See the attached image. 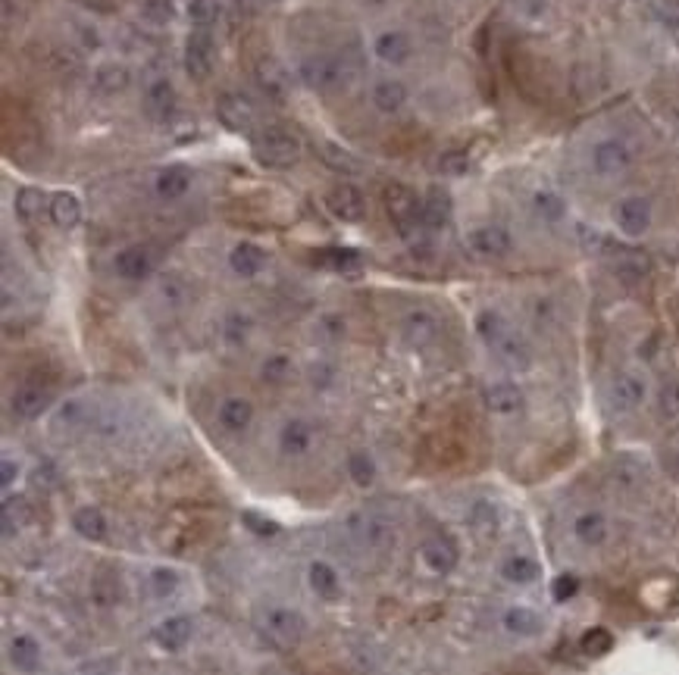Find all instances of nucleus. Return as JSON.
<instances>
[{
    "label": "nucleus",
    "instance_id": "1",
    "mask_svg": "<svg viewBox=\"0 0 679 675\" xmlns=\"http://www.w3.org/2000/svg\"><path fill=\"white\" fill-rule=\"evenodd\" d=\"M254 156L267 169H288L301 160V141L282 126H267L254 145Z\"/></svg>",
    "mask_w": 679,
    "mask_h": 675
},
{
    "label": "nucleus",
    "instance_id": "2",
    "mask_svg": "<svg viewBox=\"0 0 679 675\" xmlns=\"http://www.w3.org/2000/svg\"><path fill=\"white\" fill-rule=\"evenodd\" d=\"M257 625H260L263 635L273 638L276 644H282V647H295L297 641L304 638V632H307V623H304L301 613H297L295 606H282V604L263 606V610L257 613Z\"/></svg>",
    "mask_w": 679,
    "mask_h": 675
},
{
    "label": "nucleus",
    "instance_id": "3",
    "mask_svg": "<svg viewBox=\"0 0 679 675\" xmlns=\"http://www.w3.org/2000/svg\"><path fill=\"white\" fill-rule=\"evenodd\" d=\"M301 81L310 88V91H320V94H329V91H338V88L348 85V63H344V57H307L301 63Z\"/></svg>",
    "mask_w": 679,
    "mask_h": 675
},
{
    "label": "nucleus",
    "instance_id": "4",
    "mask_svg": "<svg viewBox=\"0 0 679 675\" xmlns=\"http://www.w3.org/2000/svg\"><path fill=\"white\" fill-rule=\"evenodd\" d=\"M589 163H592L595 175L614 179V175H623L633 166V147L623 138H601V141H595L592 154H589Z\"/></svg>",
    "mask_w": 679,
    "mask_h": 675
},
{
    "label": "nucleus",
    "instance_id": "5",
    "mask_svg": "<svg viewBox=\"0 0 679 675\" xmlns=\"http://www.w3.org/2000/svg\"><path fill=\"white\" fill-rule=\"evenodd\" d=\"M467 248L476 257H482V260H501V257H507L514 250V238L505 225L488 222V225H476V229L467 235Z\"/></svg>",
    "mask_w": 679,
    "mask_h": 675
},
{
    "label": "nucleus",
    "instance_id": "6",
    "mask_svg": "<svg viewBox=\"0 0 679 675\" xmlns=\"http://www.w3.org/2000/svg\"><path fill=\"white\" fill-rule=\"evenodd\" d=\"M648 398V381L642 379L639 372H620L614 381H610V410L614 413H636Z\"/></svg>",
    "mask_w": 679,
    "mask_h": 675
},
{
    "label": "nucleus",
    "instance_id": "7",
    "mask_svg": "<svg viewBox=\"0 0 679 675\" xmlns=\"http://www.w3.org/2000/svg\"><path fill=\"white\" fill-rule=\"evenodd\" d=\"M614 222H617V229H620L627 238L645 235V231H648V225H651V203H648V197L629 194V197H623V201H617Z\"/></svg>",
    "mask_w": 679,
    "mask_h": 675
},
{
    "label": "nucleus",
    "instance_id": "8",
    "mask_svg": "<svg viewBox=\"0 0 679 675\" xmlns=\"http://www.w3.org/2000/svg\"><path fill=\"white\" fill-rule=\"evenodd\" d=\"M420 560L429 572H436V576H451L454 569H457L460 563V550L457 544L451 541V538L445 535H432L426 538L423 544H420Z\"/></svg>",
    "mask_w": 679,
    "mask_h": 675
},
{
    "label": "nucleus",
    "instance_id": "9",
    "mask_svg": "<svg viewBox=\"0 0 679 675\" xmlns=\"http://www.w3.org/2000/svg\"><path fill=\"white\" fill-rule=\"evenodd\" d=\"M316 441V426L304 416H291L279 428V454L282 456H307Z\"/></svg>",
    "mask_w": 679,
    "mask_h": 675
},
{
    "label": "nucleus",
    "instance_id": "10",
    "mask_svg": "<svg viewBox=\"0 0 679 675\" xmlns=\"http://www.w3.org/2000/svg\"><path fill=\"white\" fill-rule=\"evenodd\" d=\"M113 269H117L119 278L126 282H141L154 272V254L147 244H128L122 248L117 257H113Z\"/></svg>",
    "mask_w": 679,
    "mask_h": 675
},
{
    "label": "nucleus",
    "instance_id": "11",
    "mask_svg": "<svg viewBox=\"0 0 679 675\" xmlns=\"http://www.w3.org/2000/svg\"><path fill=\"white\" fill-rule=\"evenodd\" d=\"M325 207L335 220L342 222H360L366 216V197L354 185H335L325 194Z\"/></svg>",
    "mask_w": 679,
    "mask_h": 675
},
{
    "label": "nucleus",
    "instance_id": "12",
    "mask_svg": "<svg viewBox=\"0 0 679 675\" xmlns=\"http://www.w3.org/2000/svg\"><path fill=\"white\" fill-rule=\"evenodd\" d=\"M185 70L198 81L207 79L210 70H213V38H210V29H194L192 35H188Z\"/></svg>",
    "mask_w": 679,
    "mask_h": 675
},
{
    "label": "nucleus",
    "instance_id": "13",
    "mask_svg": "<svg viewBox=\"0 0 679 675\" xmlns=\"http://www.w3.org/2000/svg\"><path fill=\"white\" fill-rule=\"evenodd\" d=\"M51 400H53L51 388L35 385V381H25V385H19L16 391H13L10 410H13V416H19V419H38V416L51 407Z\"/></svg>",
    "mask_w": 679,
    "mask_h": 675
},
{
    "label": "nucleus",
    "instance_id": "14",
    "mask_svg": "<svg viewBox=\"0 0 679 675\" xmlns=\"http://www.w3.org/2000/svg\"><path fill=\"white\" fill-rule=\"evenodd\" d=\"M216 422H220V428L226 435L248 432L250 422H254V404L248 398H241V394H232V398H226L216 407Z\"/></svg>",
    "mask_w": 679,
    "mask_h": 675
},
{
    "label": "nucleus",
    "instance_id": "15",
    "mask_svg": "<svg viewBox=\"0 0 679 675\" xmlns=\"http://www.w3.org/2000/svg\"><path fill=\"white\" fill-rule=\"evenodd\" d=\"M216 116H220L222 126L235 135H248L250 126H254V110H250V104L244 98H239V94H222V98L216 100Z\"/></svg>",
    "mask_w": 679,
    "mask_h": 675
},
{
    "label": "nucleus",
    "instance_id": "16",
    "mask_svg": "<svg viewBox=\"0 0 679 675\" xmlns=\"http://www.w3.org/2000/svg\"><path fill=\"white\" fill-rule=\"evenodd\" d=\"M229 269L239 278H257L267 269V250L254 241H239L229 250Z\"/></svg>",
    "mask_w": 679,
    "mask_h": 675
},
{
    "label": "nucleus",
    "instance_id": "17",
    "mask_svg": "<svg viewBox=\"0 0 679 675\" xmlns=\"http://www.w3.org/2000/svg\"><path fill=\"white\" fill-rule=\"evenodd\" d=\"M145 113L151 116L154 122H169L173 119V113H175V88H173V81H166V79H157V81H151V85L145 88Z\"/></svg>",
    "mask_w": 679,
    "mask_h": 675
},
{
    "label": "nucleus",
    "instance_id": "18",
    "mask_svg": "<svg viewBox=\"0 0 679 675\" xmlns=\"http://www.w3.org/2000/svg\"><path fill=\"white\" fill-rule=\"evenodd\" d=\"M526 398H523V388L514 385V381H492L486 388V407L495 416H514L523 410Z\"/></svg>",
    "mask_w": 679,
    "mask_h": 675
},
{
    "label": "nucleus",
    "instance_id": "19",
    "mask_svg": "<svg viewBox=\"0 0 679 675\" xmlns=\"http://www.w3.org/2000/svg\"><path fill=\"white\" fill-rule=\"evenodd\" d=\"M492 351H495V357L507 366V370L523 372V370H529V366H533V347H529V341L514 329L507 332V335L501 338Z\"/></svg>",
    "mask_w": 679,
    "mask_h": 675
},
{
    "label": "nucleus",
    "instance_id": "20",
    "mask_svg": "<svg viewBox=\"0 0 679 675\" xmlns=\"http://www.w3.org/2000/svg\"><path fill=\"white\" fill-rule=\"evenodd\" d=\"M373 53L382 60L385 66H404L407 60L413 57V44L404 32H382L376 41H373Z\"/></svg>",
    "mask_w": 679,
    "mask_h": 675
},
{
    "label": "nucleus",
    "instance_id": "21",
    "mask_svg": "<svg viewBox=\"0 0 679 675\" xmlns=\"http://www.w3.org/2000/svg\"><path fill=\"white\" fill-rule=\"evenodd\" d=\"M401 332H404V341L410 347H426V344H432L436 335H439V319L432 316L429 310H410L404 316Z\"/></svg>",
    "mask_w": 679,
    "mask_h": 675
},
{
    "label": "nucleus",
    "instance_id": "22",
    "mask_svg": "<svg viewBox=\"0 0 679 675\" xmlns=\"http://www.w3.org/2000/svg\"><path fill=\"white\" fill-rule=\"evenodd\" d=\"M192 632H194V625L188 616H169L154 629V641H157V647H163V651L175 653L192 641Z\"/></svg>",
    "mask_w": 679,
    "mask_h": 675
},
{
    "label": "nucleus",
    "instance_id": "23",
    "mask_svg": "<svg viewBox=\"0 0 679 675\" xmlns=\"http://www.w3.org/2000/svg\"><path fill=\"white\" fill-rule=\"evenodd\" d=\"M573 535H576V541L586 544V548H601L610 535V525L599 510H586V513H580L573 520Z\"/></svg>",
    "mask_w": 679,
    "mask_h": 675
},
{
    "label": "nucleus",
    "instance_id": "24",
    "mask_svg": "<svg viewBox=\"0 0 679 675\" xmlns=\"http://www.w3.org/2000/svg\"><path fill=\"white\" fill-rule=\"evenodd\" d=\"M501 578L507 585H517V588H526V585H535L542 578V566L526 554H511L505 563L498 566Z\"/></svg>",
    "mask_w": 679,
    "mask_h": 675
},
{
    "label": "nucleus",
    "instance_id": "25",
    "mask_svg": "<svg viewBox=\"0 0 679 675\" xmlns=\"http://www.w3.org/2000/svg\"><path fill=\"white\" fill-rule=\"evenodd\" d=\"M307 585H310V591L323 600L342 597V578H338L335 566H329L325 560H314L307 566Z\"/></svg>",
    "mask_w": 679,
    "mask_h": 675
},
{
    "label": "nucleus",
    "instance_id": "26",
    "mask_svg": "<svg viewBox=\"0 0 679 675\" xmlns=\"http://www.w3.org/2000/svg\"><path fill=\"white\" fill-rule=\"evenodd\" d=\"M501 625H505V629L511 632V635H517V638H533V635H539L545 623H542L539 610L517 604V606H507L505 616H501Z\"/></svg>",
    "mask_w": 679,
    "mask_h": 675
},
{
    "label": "nucleus",
    "instance_id": "27",
    "mask_svg": "<svg viewBox=\"0 0 679 675\" xmlns=\"http://www.w3.org/2000/svg\"><path fill=\"white\" fill-rule=\"evenodd\" d=\"M154 188H157V194L163 201H179V197H185L188 188H192V173H188V166H179V163L163 166L157 173V179H154Z\"/></svg>",
    "mask_w": 679,
    "mask_h": 675
},
{
    "label": "nucleus",
    "instance_id": "28",
    "mask_svg": "<svg viewBox=\"0 0 679 675\" xmlns=\"http://www.w3.org/2000/svg\"><path fill=\"white\" fill-rule=\"evenodd\" d=\"M72 529L79 531L85 541H104L107 535H110V522H107V516H104V510L100 507H79L76 513H72Z\"/></svg>",
    "mask_w": 679,
    "mask_h": 675
},
{
    "label": "nucleus",
    "instance_id": "29",
    "mask_svg": "<svg viewBox=\"0 0 679 675\" xmlns=\"http://www.w3.org/2000/svg\"><path fill=\"white\" fill-rule=\"evenodd\" d=\"M320 160L335 173L344 175H360L366 169V163L360 160L354 150H348L344 145H335V141H320Z\"/></svg>",
    "mask_w": 679,
    "mask_h": 675
},
{
    "label": "nucleus",
    "instance_id": "30",
    "mask_svg": "<svg viewBox=\"0 0 679 675\" xmlns=\"http://www.w3.org/2000/svg\"><path fill=\"white\" fill-rule=\"evenodd\" d=\"M370 100H373V107H376L379 113L391 116V113L404 110V104H407V88L401 85L398 79H382V81H376V85H373Z\"/></svg>",
    "mask_w": 679,
    "mask_h": 675
},
{
    "label": "nucleus",
    "instance_id": "31",
    "mask_svg": "<svg viewBox=\"0 0 679 675\" xmlns=\"http://www.w3.org/2000/svg\"><path fill=\"white\" fill-rule=\"evenodd\" d=\"M420 220L429 231H439L445 229L448 220H451V197L445 194V191L432 188L429 194L423 197V203H420Z\"/></svg>",
    "mask_w": 679,
    "mask_h": 675
},
{
    "label": "nucleus",
    "instance_id": "32",
    "mask_svg": "<svg viewBox=\"0 0 679 675\" xmlns=\"http://www.w3.org/2000/svg\"><path fill=\"white\" fill-rule=\"evenodd\" d=\"M47 213H51L53 225H60V229H76L81 222V201L72 191H57L51 197V203H47Z\"/></svg>",
    "mask_w": 679,
    "mask_h": 675
},
{
    "label": "nucleus",
    "instance_id": "33",
    "mask_svg": "<svg viewBox=\"0 0 679 675\" xmlns=\"http://www.w3.org/2000/svg\"><path fill=\"white\" fill-rule=\"evenodd\" d=\"M250 332H254V319L241 310L226 313L220 323V338L226 347H244L250 341Z\"/></svg>",
    "mask_w": 679,
    "mask_h": 675
},
{
    "label": "nucleus",
    "instance_id": "34",
    "mask_svg": "<svg viewBox=\"0 0 679 675\" xmlns=\"http://www.w3.org/2000/svg\"><path fill=\"white\" fill-rule=\"evenodd\" d=\"M533 213L539 216L542 222L558 225L563 222V216H567V201H563L558 191L539 188V191H533Z\"/></svg>",
    "mask_w": 679,
    "mask_h": 675
},
{
    "label": "nucleus",
    "instance_id": "35",
    "mask_svg": "<svg viewBox=\"0 0 679 675\" xmlns=\"http://www.w3.org/2000/svg\"><path fill=\"white\" fill-rule=\"evenodd\" d=\"M10 663L19 672H38L41 666V644L32 635H16L10 641Z\"/></svg>",
    "mask_w": 679,
    "mask_h": 675
},
{
    "label": "nucleus",
    "instance_id": "36",
    "mask_svg": "<svg viewBox=\"0 0 679 675\" xmlns=\"http://www.w3.org/2000/svg\"><path fill=\"white\" fill-rule=\"evenodd\" d=\"M128 85H132V72L122 63H104L94 70V88L100 94H122Z\"/></svg>",
    "mask_w": 679,
    "mask_h": 675
},
{
    "label": "nucleus",
    "instance_id": "37",
    "mask_svg": "<svg viewBox=\"0 0 679 675\" xmlns=\"http://www.w3.org/2000/svg\"><path fill=\"white\" fill-rule=\"evenodd\" d=\"M511 332V323H507L505 316H501L498 310H482L476 316V335L486 341V347L492 351L495 344H498L501 338Z\"/></svg>",
    "mask_w": 679,
    "mask_h": 675
},
{
    "label": "nucleus",
    "instance_id": "38",
    "mask_svg": "<svg viewBox=\"0 0 679 675\" xmlns=\"http://www.w3.org/2000/svg\"><path fill=\"white\" fill-rule=\"evenodd\" d=\"M344 466H348V479L354 482L357 488H370L373 482H376V475H379L376 460H373L366 450H351Z\"/></svg>",
    "mask_w": 679,
    "mask_h": 675
},
{
    "label": "nucleus",
    "instance_id": "39",
    "mask_svg": "<svg viewBox=\"0 0 679 675\" xmlns=\"http://www.w3.org/2000/svg\"><path fill=\"white\" fill-rule=\"evenodd\" d=\"M32 510L29 503L23 501V497H4V513H0V522H4V538H13L19 535V529H23L25 522H29Z\"/></svg>",
    "mask_w": 679,
    "mask_h": 675
},
{
    "label": "nucleus",
    "instance_id": "40",
    "mask_svg": "<svg viewBox=\"0 0 679 675\" xmlns=\"http://www.w3.org/2000/svg\"><path fill=\"white\" fill-rule=\"evenodd\" d=\"M157 295L166 306H173V310H179V306L188 304V282L182 276H175V272H166V276H160L157 282Z\"/></svg>",
    "mask_w": 679,
    "mask_h": 675
},
{
    "label": "nucleus",
    "instance_id": "41",
    "mask_svg": "<svg viewBox=\"0 0 679 675\" xmlns=\"http://www.w3.org/2000/svg\"><path fill=\"white\" fill-rule=\"evenodd\" d=\"M291 375H295V363H291V357H285V353H269L260 363V379L267 381V385H285Z\"/></svg>",
    "mask_w": 679,
    "mask_h": 675
},
{
    "label": "nucleus",
    "instance_id": "42",
    "mask_svg": "<svg viewBox=\"0 0 679 675\" xmlns=\"http://www.w3.org/2000/svg\"><path fill=\"white\" fill-rule=\"evenodd\" d=\"M13 210H16V216L23 222L38 220L41 210H44V191H41V188H19L16 201H13Z\"/></svg>",
    "mask_w": 679,
    "mask_h": 675
},
{
    "label": "nucleus",
    "instance_id": "43",
    "mask_svg": "<svg viewBox=\"0 0 679 675\" xmlns=\"http://www.w3.org/2000/svg\"><path fill=\"white\" fill-rule=\"evenodd\" d=\"M498 520H501V513L492 501H476L470 507V513H467V522H470L479 535H492V531L498 529Z\"/></svg>",
    "mask_w": 679,
    "mask_h": 675
},
{
    "label": "nucleus",
    "instance_id": "44",
    "mask_svg": "<svg viewBox=\"0 0 679 675\" xmlns=\"http://www.w3.org/2000/svg\"><path fill=\"white\" fill-rule=\"evenodd\" d=\"M257 85H260L273 100H285V72L276 63L257 66Z\"/></svg>",
    "mask_w": 679,
    "mask_h": 675
},
{
    "label": "nucleus",
    "instance_id": "45",
    "mask_svg": "<svg viewBox=\"0 0 679 675\" xmlns=\"http://www.w3.org/2000/svg\"><path fill=\"white\" fill-rule=\"evenodd\" d=\"M151 591H154V597H173L175 595V588L182 585V578H179V572L175 569H169V566H157V569L151 572Z\"/></svg>",
    "mask_w": 679,
    "mask_h": 675
},
{
    "label": "nucleus",
    "instance_id": "46",
    "mask_svg": "<svg viewBox=\"0 0 679 675\" xmlns=\"http://www.w3.org/2000/svg\"><path fill=\"white\" fill-rule=\"evenodd\" d=\"M582 653H589V657H604V653H610V647H614V635H610L608 629H589L586 635L580 641Z\"/></svg>",
    "mask_w": 679,
    "mask_h": 675
},
{
    "label": "nucleus",
    "instance_id": "47",
    "mask_svg": "<svg viewBox=\"0 0 679 675\" xmlns=\"http://www.w3.org/2000/svg\"><path fill=\"white\" fill-rule=\"evenodd\" d=\"M241 525L248 531H254V535H260V538L279 535V522L269 520V516H263V513H257V510H241Z\"/></svg>",
    "mask_w": 679,
    "mask_h": 675
},
{
    "label": "nucleus",
    "instance_id": "48",
    "mask_svg": "<svg viewBox=\"0 0 679 675\" xmlns=\"http://www.w3.org/2000/svg\"><path fill=\"white\" fill-rule=\"evenodd\" d=\"M323 260L329 263L332 269H338V272H354V269H360V254H357V250H351V248H332V250H325Z\"/></svg>",
    "mask_w": 679,
    "mask_h": 675
},
{
    "label": "nucleus",
    "instance_id": "49",
    "mask_svg": "<svg viewBox=\"0 0 679 675\" xmlns=\"http://www.w3.org/2000/svg\"><path fill=\"white\" fill-rule=\"evenodd\" d=\"M141 16L154 25H166L173 19V0H145L141 4Z\"/></svg>",
    "mask_w": 679,
    "mask_h": 675
},
{
    "label": "nucleus",
    "instance_id": "50",
    "mask_svg": "<svg viewBox=\"0 0 679 675\" xmlns=\"http://www.w3.org/2000/svg\"><path fill=\"white\" fill-rule=\"evenodd\" d=\"M576 591H580V578L573 576V572H563L552 582V597L558 600V604H567L570 597H576Z\"/></svg>",
    "mask_w": 679,
    "mask_h": 675
},
{
    "label": "nucleus",
    "instance_id": "51",
    "mask_svg": "<svg viewBox=\"0 0 679 675\" xmlns=\"http://www.w3.org/2000/svg\"><path fill=\"white\" fill-rule=\"evenodd\" d=\"M316 335L323 341H338L344 335V319L335 316V313H325V316L316 319Z\"/></svg>",
    "mask_w": 679,
    "mask_h": 675
},
{
    "label": "nucleus",
    "instance_id": "52",
    "mask_svg": "<svg viewBox=\"0 0 679 675\" xmlns=\"http://www.w3.org/2000/svg\"><path fill=\"white\" fill-rule=\"evenodd\" d=\"M213 19H216L213 0H192V23L198 25V29H210Z\"/></svg>",
    "mask_w": 679,
    "mask_h": 675
},
{
    "label": "nucleus",
    "instance_id": "53",
    "mask_svg": "<svg viewBox=\"0 0 679 675\" xmlns=\"http://www.w3.org/2000/svg\"><path fill=\"white\" fill-rule=\"evenodd\" d=\"M310 385L320 388V391L332 388V385H335V366H332V363H314V366H310Z\"/></svg>",
    "mask_w": 679,
    "mask_h": 675
},
{
    "label": "nucleus",
    "instance_id": "54",
    "mask_svg": "<svg viewBox=\"0 0 679 675\" xmlns=\"http://www.w3.org/2000/svg\"><path fill=\"white\" fill-rule=\"evenodd\" d=\"M467 166H470V156L460 154V150H454V154H445V156L439 160V169H441V173H448V175L467 173Z\"/></svg>",
    "mask_w": 679,
    "mask_h": 675
},
{
    "label": "nucleus",
    "instance_id": "55",
    "mask_svg": "<svg viewBox=\"0 0 679 675\" xmlns=\"http://www.w3.org/2000/svg\"><path fill=\"white\" fill-rule=\"evenodd\" d=\"M81 416H85V410H81V404L79 400H70V404H63L60 407V413H57V426H81Z\"/></svg>",
    "mask_w": 679,
    "mask_h": 675
},
{
    "label": "nucleus",
    "instance_id": "56",
    "mask_svg": "<svg viewBox=\"0 0 679 675\" xmlns=\"http://www.w3.org/2000/svg\"><path fill=\"white\" fill-rule=\"evenodd\" d=\"M19 473H23V466H19L13 456H4V460H0V485H4V491H10L13 485H16Z\"/></svg>",
    "mask_w": 679,
    "mask_h": 675
},
{
    "label": "nucleus",
    "instance_id": "57",
    "mask_svg": "<svg viewBox=\"0 0 679 675\" xmlns=\"http://www.w3.org/2000/svg\"><path fill=\"white\" fill-rule=\"evenodd\" d=\"M514 4L520 6L523 16H539V13L545 10V4H542V0H514Z\"/></svg>",
    "mask_w": 679,
    "mask_h": 675
},
{
    "label": "nucleus",
    "instance_id": "58",
    "mask_svg": "<svg viewBox=\"0 0 679 675\" xmlns=\"http://www.w3.org/2000/svg\"><path fill=\"white\" fill-rule=\"evenodd\" d=\"M98 675H110V672H98Z\"/></svg>",
    "mask_w": 679,
    "mask_h": 675
}]
</instances>
